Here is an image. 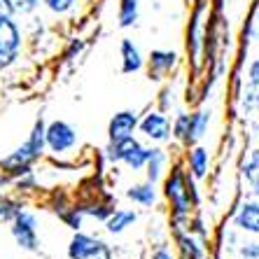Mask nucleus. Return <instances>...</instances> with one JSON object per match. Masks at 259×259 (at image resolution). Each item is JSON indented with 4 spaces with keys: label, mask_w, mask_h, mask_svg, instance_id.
I'll list each match as a JSON object with an SVG mask.
<instances>
[{
    "label": "nucleus",
    "mask_w": 259,
    "mask_h": 259,
    "mask_svg": "<svg viewBox=\"0 0 259 259\" xmlns=\"http://www.w3.org/2000/svg\"><path fill=\"white\" fill-rule=\"evenodd\" d=\"M163 166H166V152L159 150V147H150V150H147V161H145L147 180L157 182L163 173Z\"/></svg>",
    "instance_id": "15"
},
{
    "label": "nucleus",
    "mask_w": 259,
    "mask_h": 259,
    "mask_svg": "<svg viewBox=\"0 0 259 259\" xmlns=\"http://www.w3.org/2000/svg\"><path fill=\"white\" fill-rule=\"evenodd\" d=\"M0 14H10V17H14L12 10H10V5H7V0H0Z\"/></svg>",
    "instance_id": "27"
},
{
    "label": "nucleus",
    "mask_w": 259,
    "mask_h": 259,
    "mask_svg": "<svg viewBox=\"0 0 259 259\" xmlns=\"http://www.w3.org/2000/svg\"><path fill=\"white\" fill-rule=\"evenodd\" d=\"M61 220H63L72 231L82 229V210H77V208H66V210L61 212Z\"/></svg>",
    "instance_id": "19"
},
{
    "label": "nucleus",
    "mask_w": 259,
    "mask_h": 259,
    "mask_svg": "<svg viewBox=\"0 0 259 259\" xmlns=\"http://www.w3.org/2000/svg\"><path fill=\"white\" fill-rule=\"evenodd\" d=\"M138 115L133 112V110H121V112H117L112 119H110L108 124V136L110 140H121V138H128V136H133L136 133V128H138Z\"/></svg>",
    "instance_id": "7"
},
{
    "label": "nucleus",
    "mask_w": 259,
    "mask_h": 259,
    "mask_svg": "<svg viewBox=\"0 0 259 259\" xmlns=\"http://www.w3.org/2000/svg\"><path fill=\"white\" fill-rule=\"evenodd\" d=\"M189 173H192L194 180H201L205 173H208V150L203 147H194L189 152Z\"/></svg>",
    "instance_id": "16"
},
{
    "label": "nucleus",
    "mask_w": 259,
    "mask_h": 259,
    "mask_svg": "<svg viewBox=\"0 0 259 259\" xmlns=\"http://www.w3.org/2000/svg\"><path fill=\"white\" fill-rule=\"evenodd\" d=\"M119 56H121V72H138L143 68V56H140V49L133 45V40L124 37L119 45Z\"/></svg>",
    "instance_id": "9"
},
{
    "label": "nucleus",
    "mask_w": 259,
    "mask_h": 259,
    "mask_svg": "<svg viewBox=\"0 0 259 259\" xmlns=\"http://www.w3.org/2000/svg\"><path fill=\"white\" fill-rule=\"evenodd\" d=\"M234 224L243 231L259 234V203H243L234 217Z\"/></svg>",
    "instance_id": "10"
},
{
    "label": "nucleus",
    "mask_w": 259,
    "mask_h": 259,
    "mask_svg": "<svg viewBox=\"0 0 259 259\" xmlns=\"http://www.w3.org/2000/svg\"><path fill=\"white\" fill-rule=\"evenodd\" d=\"M77 140H79L77 131L63 119L52 121V124H47V128H45V145H47L54 154H66V152H70L72 147L77 145Z\"/></svg>",
    "instance_id": "4"
},
{
    "label": "nucleus",
    "mask_w": 259,
    "mask_h": 259,
    "mask_svg": "<svg viewBox=\"0 0 259 259\" xmlns=\"http://www.w3.org/2000/svg\"><path fill=\"white\" fill-rule=\"evenodd\" d=\"M247 166H254V168H259V152H254L252 157L247 159Z\"/></svg>",
    "instance_id": "28"
},
{
    "label": "nucleus",
    "mask_w": 259,
    "mask_h": 259,
    "mask_svg": "<svg viewBox=\"0 0 259 259\" xmlns=\"http://www.w3.org/2000/svg\"><path fill=\"white\" fill-rule=\"evenodd\" d=\"M241 257L245 259H259V243H245L241 247Z\"/></svg>",
    "instance_id": "24"
},
{
    "label": "nucleus",
    "mask_w": 259,
    "mask_h": 259,
    "mask_svg": "<svg viewBox=\"0 0 259 259\" xmlns=\"http://www.w3.org/2000/svg\"><path fill=\"white\" fill-rule=\"evenodd\" d=\"M126 196L133 201L136 205H143V208H152L154 201H157V189H154V182H140V185H133L126 189Z\"/></svg>",
    "instance_id": "12"
},
{
    "label": "nucleus",
    "mask_w": 259,
    "mask_h": 259,
    "mask_svg": "<svg viewBox=\"0 0 259 259\" xmlns=\"http://www.w3.org/2000/svg\"><path fill=\"white\" fill-rule=\"evenodd\" d=\"M96 245H98V238L77 231V234L72 236L70 245H68V257L70 259H87V254H89Z\"/></svg>",
    "instance_id": "14"
},
{
    "label": "nucleus",
    "mask_w": 259,
    "mask_h": 259,
    "mask_svg": "<svg viewBox=\"0 0 259 259\" xmlns=\"http://www.w3.org/2000/svg\"><path fill=\"white\" fill-rule=\"evenodd\" d=\"M138 220V215L128 208H115L112 215L105 220V227H108L110 234H121V231H126L128 227H133V222Z\"/></svg>",
    "instance_id": "13"
},
{
    "label": "nucleus",
    "mask_w": 259,
    "mask_h": 259,
    "mask_svg": "<svg viewBox=\"0 0 259 259\" xmlns=\"http://www.w3.org/2000/svg\"><path fill=\"white\" fill-rule=\"evenodd\" d=\"M145 161H147V147L138 145L136 150L128 152L126 159H124L121 163H126L128 168H133V170H140V168H145Z\"/></svg>",
    "instance_id": "18"
},
{
    "label": "nucleus",
    "mask_w": 259,
    "mask_h": 259,
    "mask_svg": "<svg viewBox=\"0 0 259 259\" xmlns=\"http://www.w3.org/2000/svg\"><path fill=\"white\" fill-rule=\"evenodd\" d=\"M19 208H21V205L12 203V201H7V199H0V220H12Z\"/></svg>",
    "instance_id": "22"
},
{
    "label": "nucleus",
    "mask_w": 259,
    "mask_h": 259,
    "mask_svg": "<svg viewBox=\"0 0 259 259\" xmlns=\"http://www.w3.org/2000/svg\"><path fill=\"white\" fill-rule=\"evenodd\" d=\"M7 5H10L12 14H30L40 5V0H7Z\"/></svg>",
    "instance_id": "20"
},
{
    "label": "nucleus",
    "mask_w": 259,
    "mask_h": 259,
    "mask_svg": "<svg viewBox=\"0 0 259 259\" xmlns=\"http://www.w3.org/2000/svg\"><path fill=\"white\" fill-rule=\"evenodd\" d=\"M117 19H119V26H124V28L136 24L138 21V0H121Z\"/></svg>",
    "instance_id": "17"
},
{
    "label": "nucleus",
    "mask_w": 259,
    "mask_h": 259,
    "mask_svg": "<svg viewBox=\"0 0 259 259\" xmlns=\"http://www.w3.org/2000/svg\"><path fill=\"white\" fill-rule=\"evenodd\" d=\"M208 121H210V115H208L205 110L192 112V115L187 117V138H185V143L187 145L199 143L205 136V131H208Z\"/></svg>",
    "instance_id": "11"
},
{
    "label": "nucleus",
    "mask_w": 259,
    "mask_h": 259,
    "mask_svg": "<svg viewBox=\"0 0 259 259\" xmlns=\"http://www.w3.org/2000/svg\"><path fill=\"white\" fill-rule=\"evenodd\" d=\"M138 128L145 138L157 140V143H163V140L170 138V119L163 112H150L145 115L143 119L138 121Z\"/></svg>",
    "instance_id": "6"
},
{
    "label": "nucleus",
    "mask_w": 259,
    "mask_h": 259,
    "mask_svg": "<svg viewBox=\"0 0 259 259\" xmlns=\"http://www.w3.org/2000/svg\"><path fill=\"white\" fill-rule=\"evenodd\" d=\"M45 128H47V124H45V119L40 117V119L33 124V128H30L28 133V140H26L21 147H17V150L10 154V157L3 159V168L7 170V173H17V175H24L30 170V166L40 159V154L45 152Z\"/></svg>",
    "instance_id": "1"
},
{
    "label": "nucleus",
    "mask_w": 259,
    "mask_h": 259,
    "mask_svg": "<svg viewBox=\"0 0 259 259\" xmlns=\"http://www.w3.org/2000/svg\"><path fill=\"white\" fill-rule=\"evenodd\" d=\"M252 35L259 40V10H257V17H254V26H252Z\"/></svg>",
    "instance_id": "29"
},
{
    "label": "nucleus",
    "mask_w": 259,
    "mask_h": 259,
    "mask_svg": "<svg viewBox=\"0 0 259 259\" xmlns=\"http://www.w3.org/2000/svg\"><path fill=\"white\" fill-rule=\"evenodd\" d=\"M87 259H112V252H110V247L105 245V243L98 241V245L87 254Z\"/></svg>",
    "instance_id": "23"
},
{
    "label": "nucleus",
    "mask_w": 259,
    "mask_h": 259,
    "mask_svg": "<svg viewBox=\"0 0 259 259\" xmlns=\"http://www.w3.org/2000/svg\"><path fill=\"white\" fill-rule=\"evenodd\" d=\"M175 61V52H168V49H154L150 54V77L152 79H161L166 77L170 70H173Z\"/></svg>",
    "instance_id": "8"
},
{
    "label": "nucleus",
    "mask_w": 259,
    "mask_h": 259,
    "mask_svg": "<svg viewBox=\"0 0 259 259\" xmlns=\"http://www.w3.org/2000/svg\"><path fill=\"white\" fill-rule=\"evenodd\" d=\"M54 14H66L75 7V0H42Z\"/></svg>",
    "instance_id": "21"
},
{
    "label": "nucleus",
    "mask_w": 259,
    "mask_h": 259,
    "mask_svg": "<svg viewBox=\"0 0 259 259\" xmlns=\"http://www.w3.org/2000/svg\"><path fill=\"white\" fill-rule=\"evenodd\" d=\"M12 236L19 247L24 250H37V217L30 210L19 208L12 217Z\"/></svg>",
    "instance_id": "5"
},
{
    "label": "nucleus",
    "mask_w": 259,
    "mask_h": 259,
    "mask_svg": "<svg viewBox=\"0 0 259 259\" xmlns=\"http://www.w3.org/2000/svg\"><path fill=\"white\" fill-rule=\"evenodd\" d=\"M152 259H173L168 247H157L154 252H152Z\"/></svg>",
    "instance_id": "26"
},
{
    "label": "nucleus",
    "mask_w": 259,
    "mask_h": 259,
    "mask_svg": "<svg viewBox=\"0 0 259 259\" xmlns=\"http://www.w3.org/2000/svg\"><path fill=\"white\" fill-rule=\"evenodd\" d=\"M21 52V28L10 14H0V68H10Z\"/></svg>",
    "instance_id": "3"
},
{
    "label": "nucleus",
    "mask_w": 259,
    "mask_h": 259,
    "mask_svg": "<svg viewBox=\"0 0 259 259\" xmlns=\"http://www.w3.org/2000/svg\"><path fill=\"white\" fill-rule=\"evenodd\" d=\"M163 194H166V199L170 201L175 220L189 217L192 205L196 203V194H194L192 180H189L187 173H185L180 166H175V168L170 170V175L166 178V182H163Z\"/></svg>",
    "instance_id": "2"
},
{
    "label": "nucleus",
    "mask_w": 259,
    "mask_h": 259,
    "mask_svg": "<svg viewBox=\"0 0 259 259\" xmlns=\"http://www.w3.org/2000/svg\"><path fill=\"white\" fill-rule=\"evenodd\" d=\"M247 77H250V82H252L254 87H259V59L250 63V68H247Z\"/></svg>",
    "instance_id": "25"
}]
</instances>
